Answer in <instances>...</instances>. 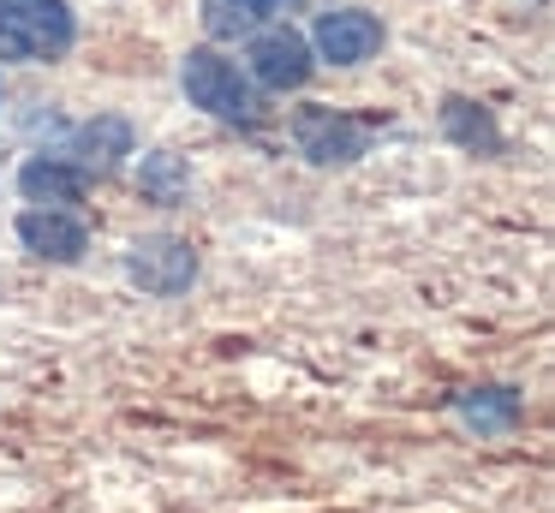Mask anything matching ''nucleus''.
<instances>
[{
	"mask_svg": "<svg viewBox=\"0 0 555 513\" xmlns=\"http://www.w3.org/2000/svg\"><path fill=\"white\" fill-rule=\"evenodd\" d=\"M180 78H185L192 107H209V114H221V119H257V95H251V84L240 78V66H233V60L197 48V54H185Z\"/></svg>",
	"mask_w": 555,
	"mask_h": 513,
	"instance_id": "f257e3e1",
	"label": "nucleus"
},
{
	"mask_svg": "<svg viewBox=\"0 0 555 513\" xmlns=\"http://www.w3.org/2000/svg\"><path fill=\"white\" fill-rule=\"evenodd\" d=\"M126 274H132L144 293L173 298L197 281V251L185 245V239H138L132 257H126Z\"/></svg>",
	"mask_w": 555,
	"mask_h": 513,
	"instance_id": "f03ea898",
	"label": "nucleus"
},
{
	"mask_svg": "<svg viewBox=\"0 0 555 513\" xmlns=\"http://www.w3.org/2000/svg\"><path fill=\"white\" fill-rule=\"evenodd\" d=\"M293 131H299V150L311 155V162H323V167L359 162L364 143H371V126H359V119L335 114V107H305Z\"/></svg>",
	"mask_w": 555,
	"mask_h": 513,
	"instance_id": "7ed1b4c3",
	"label": "nucleus"
},
{
	"mask_svg": "<svg viewBox=\"0 0 555 513\" xmlns=\"http://www.w3.org/2000/svg\"><path fill=\"white\" fill-rule=\"evenodd\" d=\"M251 72L257 84H269V90H299L305 78H311V42H305L299 30H263L251 42Z\"/></svg>",
	"mask_w": 555,
	"mask_h": 513,
	"instance_id": "20e7f679",
	"label": "nucleus"
},
{
	"mask_svg": "<svg viewBox=\"0 0 555 513\" xmlns=\"http://www.w3.org/2000/svg\"><path fill=\"white\" fill-rule=\"evenodd\" d=\"M311 42H317V54L335 60V66H359V60H371L376 48H383V24H376L371 12H323Z\"/></svg>",
	"mask_w": 555,
	"mask_h": 513,
	"instance_id": "39448f33",
	"label": "nucleus"
},
{
	"mask_svg": "<svg viewBox=\"0 0 555 513\" xmlns=\"http://www.w3.org/2000/svg\"><path fill=\"white\" fill-rule=\"evenodd\" d=\"M18 239H25V251H37V257H49V262H78L90 251L85 221L66 215V209H25L18 215Z\"/></svg>",
	"mask_w": 555,
	"mask_h": 513,
	"instance_id": "423d86ee",
	"label": "nucleus"
},
{
	"mask_svg": "<svg viewBox=\"0 0 555 513\" xmlns=\"http://www.w3.org/2000/svg\"><path fill=\"white\" fill-rule=\"evenodd\" d=\"M7 18L25 36L30 54H61V48H73V12L61 0H7Z\"/></svg>",
	"mask_w": 555,
	"mask_h": 513,
	"instance_id": "0eeeda50",
	"label": "nucleus"
},
{
	"mask_svg": "<svg viewBox=\"0 0 555 513\" xmlns=\"http://www.w3.org/2000/svg\"><path fill=\"white\" fill-rule=\"evenodd\" d=\"M90 185V174L78 162H54V155H37V162H25V174H18V191H25L37 209H61V203H78Z\"/></svg>",
	"mask_w": 555,
	"mask_h": 513,
	"instance_id": "6e6552de",
	"label": "nucleus"
},
{
	"mask_svg": "<svg viewBox=\"0 0 555 513\" xmlns=\"http://www.w3.org/2000/svg\"><path fill=\"white\" fill-rule=\"evenodd\" d=\"M442 131L460 143V150H478V155L502 150V131H495V119L483 114L478 102H460V95H448V102H442Z\"/></svg>",
	"mask_w": 555,
	"mask_h": 513,
	"instance_id": "1a4fd4ad",
	"label": "nucleus"
},
{
	"mask_svg": "<svg viewBox=\"0 0 555 513\" xmlns=\"http://www.w3.org/2000/svg\"><path fill=\"white\" fill-rule=\"evenodd\" d=\"M460 418L483 436H502V429L519 424V394L514 388H466L460 394Z\"/></svg>",
	"mask_w": 555,
	"mask_h": 513,
	"instance_id": "9d476101",
	"label": "nucleus"
},
{
	"mask_svg": "<svg viewBox=\"0 0 555 513\" xmlns=\"http://www.w3.org/2000/svg\"><path fill=\"white\" fill-rule=\"evenodd\" d=\"M78 155H85V174H108L120 155H132V126L126 119H90L78 131Z\"/></svg>",
	"mask_w": 555,
	"mask_h": 513,
	"instance_id": "9b49d317",
	"label": "nucleus"
},
{
	"mask_svg": "<svg viewBox=\"0 0 555 513\" xmlns=\"http://www.w3.org/2000/svg\"><path fill=\"white\" fill-rule=\"evenodd\" d=\"M269 12H281V0H204V24L221 42H228V36H251Z\"/></svg>",
	"mask_w": 555,
	"mask_h": 513,
	"instance_id": "f8f14e48",
	"label": "nucleus"
},
{
	"mask_svg": "<svg viewBox=\"0 0 555 513\" xmlns=\"http://www.w3.org/2000/svg\"><path fill=\"white\" fill-rule=\"evenodd\" d=\"M138 185H144V197H156V203H180L185 197V162H180V155H168V150L144 155Z\"/></svg>",
	"mask_w": 555,
	"mask_h": 513,
	"instance_id": "ddd939ff",
	"label": "nucleus"
},
{
	"mask_svg": "<svg viewBox=\"0 0 555 513\" xmlns=\"http://www.w3.org/2000/svg\"><path fill=\"white\" fill-rule=\"evenodd\" d=\"M18 54H30L25 36L13 30V18H0V60H18Z\"/></svg>",
	"mask_w": 555,
	"mask_h": 513,
	"instance_id": "4468645a",
	"label": "nucleus"
},
{
	"mask_svg": "<svg viewBox=\"0 0 555 513\" xmlns=\"http://www.w3.org/2000/svg\"><path fill=\"white\" fill-rule=\"evenodd\" d=\"M0 18H7V0H0Z\"/></svg>",
	"mask_w": 555,
	"mask_h": 513,
	"instance_id": "2eb2a0df",
	"label": "nucleus"
}]
</instances>
